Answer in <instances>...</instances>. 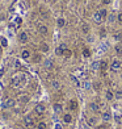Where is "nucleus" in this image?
<instances>
[{"instance_id":"obj_1","label":"nucleus","mask_w":122,"mask_h":129,"mask_svg":"<svg viewBox=\"0 0 122 129\" xmlns=\"http://www.w3.org/2000/svg\"><path fill=\"white\" fill-rule=\"evenodd\" d=\"M25 80H26V78H25L24 74H16V75H13V77H12L11 84H12L15 88H21V87L24 86Z\"/></svg>"},{"instance_id":"obj_2","label":"nucleus","mask_w":122,"mask_h":129,"mask_svg":"<svg viewBox=\"0 0 122 129\" xmlns=\"http://www.w3.org/2000/svg\"><path fill=\"white\" fill-rule=\"evenodd\" d=\"M121 69H122V62L118 58H114V59H112V62L109 63V70L112 73H118V71H121Z\"/></svg>"},{"instance_id":"obj_3","label":"nucleus","mask_w":122,"mask_h":129,"mask_svg":"<svg viewBox=\"0 0 122 129\" xmlns=\"http://www.w3.org/2000/svg\"><path fill=\"white\" fill-rule=\"evenodd\" d=\"M87 109L91 113H100V111H101V105L98 104L97 102H89L88 104H87Z\"/></svg>"},{"instance_id":"obj_4","label":"nucleus","mask_w":122,"mask_h":129,"mask_svg":"<svg viewBox=\"0 0 122 129\" xmlns=\"http://www.w3.org/2000/svg\"><path fill=\"white\" fill-rule=\"evenodd\" d=\"M62 122H63V124H67V125L72 124V122H74L72 113L71 112H65V113H63L62 115Z\"/></svg>"},{"instance_id":"obj_5","label":"nucleus","mask_w":122,"mask_h":129,"mask_svg":"<svg viewBox=\"0 0 122 129\" xmlns=\"http://www.w3.org/2000/svg\"><path fill=\"white\" fill-rule=\"evenodd\" d=\"M45 112H46V107H45V104L38 103V104L34 105V113H36L37 116H42V115H45Z\"/></svg>"},{"instance_id":"obj_6","label":"nucleus","mask_w":122,"mask_h":129,"mask_svg":"<svg viewBox=\"0 0 122 129\" xmlns=\"http://www.w3.org/2000/svg\"><path fill=\"white\" fill-rule=\"evenodd\" d=\"M24 125L26 128H33L34 125H36V121H34V117H32L30 115H26L24 117Z\"/></svg>"},{"instance_id":"obj_7","label":"nucleus","mask_w":122,"mask_h":129,"mask_svg":"<svg viewBox=\"0 0 122 129\" xmlns=\"http://www.w3.org/2000/svg\"><path fill=\"white\" fill-rule=\"evenodd\" d=\"M113 120V113L109 112V111H104L101 112V121L102 122H110Z\"/></svg>"},{"instance_id":"obj_8","label":"nucleus","mask_w":122,"mask_h":129,"mask_svg":"<svg viewBox=\"0 0 122 129\" xmlns=\"http://www.w3.org/2000/svg\"><path fill=\"white\" fill-rule=\"evenodd\" d=\"M66 49H68L67 44L62 42V44H59V45L56 46V49H55V54H56L58 57H63V53H65V50H66Z\"/></svg>"},{"instance_id":"obj_9","label":"nucleus","mask_w":122,"mask_h":129,"mask_svg":"<svg viewBox=\"0 0 122 129\" xmlns=\"http://www.w3.org/2000/svg\"><path fill=\"white\" fill-rule=\"evenodd\" d=\"M17 40H19L20 44H26L28 41H29V34L25 30H21L19 33V36H17Z\"/></svg>"},{"instance_id":"obj_10","label":"nucleus","mask_w":122,"mask_h":129,"mask_svg":"<svg viewBox=\"0 0 122 129\" xmlns=\"http://www.w3.org/2000/svg\"><path fill=\"white\" fill-rule=\"evenodd\" d=\"M104 99H105L106 102H113L114 100V91L110 90V88H106L105 92H104Z\"/></svg>"},{"instance_id":"obj_11","label":"nucleus","mask_w":122,"mask_h":129,"mask_svg":"<svg viewBox=\"0 0 122 129\" xmlns=\"http://www.w3.org/2000/svg\"><path fill=\"white\" fill-rule=\"evenodd\" d=\"M32 58V51L29 49H22L21 50V59L22 61H29Z\"/></svg>"},{"instance_id":"obj_12","label":"nucleus","mask_w":122,"mask_h":129,"mask_svg":"<svg viewBox=\"0 0 122 129\" xmlns=\"http://www.w3.org/2000/svg\"><path fill=\"white\" fill-rule=\"evenodd\" d=\"M39 50L42 54H47V53L50 51V45L47 42H41L39 44Z\"/></svg>"},{"instance_id":"obj_13","label":"nucleus","mask_w":122,"mask_h":129,"mask_svg":"<svg viewBox=\"0 0 122 129\" xmlns=\"http://www.w3.org/2000/svg\"><path fill=\"white\" fill-rule=\"evenodd\" d=\"M87 124L89 126H97L98 125V120L96 116H89L88 119H87Z\"/></svg>"},{"instance_id":"obj_14","label":"nucleus","mask_w":122,"mask_h":129,"mask_svg":"<svg viewBox=\"0 0 122 129\" xmlns=\"http://www.w3.org/2000/svg\"><path fill=\"white\" fill-rule=\"evenodd\" d=\"M38 33L41 34V36H47L49 28L46 26L45 24H39V25H38Z\"/></svg>"},{"instance_id":"obj_15","label":"nucleus","mask_w":122,"mask_h":129,"mask_svg":"<svg viewBox=\"0 0 122 129\" xmlns=\"http://www.w3.org/2000/svg\"><path fill=\"white\" fill-rule=\"evenodd\" d=\"M109 70V62L106 59H101L100 61V71L101 73H105Z\"/></svg>"},{"instance_id":"obj_16","label":"nucleus","mask_w":122,"mask_h":129,"mask_svg":"<svg viewBox=\"0 0 122 129\" xmlns=\"http://www.w3.org/2000/svg\"><path fill=\"white\" fill-rule=\"evenodd\" d=\"M50 86H51V88L55 90V91H58V90H60V88H62V83H60V82L58 80V79H53V80H51Z\"/></svg>"},{"instance_id":"obj_17","label":"nucleus","mask_w":122,"mask_h":129,"mask_svg":"<svg viewBox=\"0 0 122 129\" xmlns=\"http://www.w3.org/2000/svg\"><path fill=\"white\" fill-rule=\"evenodd\" d=\"M15 104H16L15 99H5V102H4V104H3V107L8 109V108H13V107H15Z\"/></svg>"},{"instance_id":"obj_18","label":"nucleus","mask_w":122,"mask_h":129,"mask_svg":"<svg viewBox=\"0 0 122 129\" xmlns=\"http://www.w3.org/2000/svg\"><path fill=\"white\" fill-rule=\"evenodd\" d=\"M53 111H54V113H62L63 112V104L62 103H54Z\"/></svg>"},{"instance_id":"obj_19","label":"nucleus","mask_w":122,"mask_h":129,"mask_svg":"<svg viewBox=\"0 0 122 129\" xmlns=\"http://www.w3.org/2000/svg\"><path fill=\"white\" fill-rule=\"evenodd\" d=\"M114 53L117 57H122V44L121 42H117L114 45Z\"/></svg>"},{"instance_id":"obj_20","label":"nucleus","mask_w":122,"mask_h":129,"mask_svg":"<svg viewBox=\"0 0 122 129\" xmlns=\"http://www.w3.org/2000/svg\"><path fill=\"white\" fill-rule=\"evenodd\" d=\"M81 33H83L84 36H88V34L91 33V26H89V24L84 22V24L81 25Z\"/></svg>"},{"instance_id":"obj_21","label":"nucleus","mask_w":122,"mask_h":129,"mask_svg":"<svg viewBox=\"0 0 122 129\" xmlns=\"http://www.w3.org/2000/svg\"><path fill=\"white\" fill-rule=\"evenodd\" d=\"M92 19H93V21L96 22V24H101V22L104 21V20H102V17L100 16V13H98V11H96V12L92 15Z\"/></svg>"},{"instance_id":"obj_22","label":"nucleus","mask_w":122,"mask_h":129,"mask_svg":"<svg viewBox=\"0 0 122 129\" xmlns=\"http://www.w3.org/2000/svg\"><path fill=\"white\" fill-rule=\"evenodd\" d=\"M81 55H83L84 58H89L92 55V51H91V49L88 48V46H84V48L81 49Z\"/></svg>"},{"instance_id":"obj_23","label":"nucleus","mask_w":122,"mask_h":129,"mask_svg":"<svg viewBox=\"0 0 122 129\" xmlns=\"http://www.w3.org/2000/svg\"><path fill=\"white\" fill-rule=\"evenodd\" d=\"M66 24H67V21H66L65 17L60 16V17H58V19H56V26L58 28H65Z\"/></svg>"},{"instance_id":"obj_24","label":"nucleus","mask_w":122,"mask_h":129,"mask_svg":"<svg viewBox=\"0 0 122 129\" xmlns=\"http://www.w3.org/2000/svg\"><path fill=\"white\" fill-rule=\"evenodd\" d=\"M43 67H45L46 70H53V67H54V62L47 58V59H45V61H43Z\"/></svg>"},{"instance_id":"obj_25","label":"nucleus","mask_w":122,"mask_h":129,"mask_svg":"<svg viewBox=\"0 0 122 129\" xmlns=\"http://www.w3.org/2000/svg\"><path fill=\"white\" fill-rule=\"evenodd\" d=\"M91 70L93 73H97V71H100V61H93L91 63Z\"/></svg>"},{"instance_id":"obj_26","label":"nucleus","mask_w":122,"mask_h":129,"mask_svg":"<svg viewBox=\"0 0 122 129\" xmlns=\"http://www.w3.org/2000/svg\"><path fill=\"white\" fill-rule=\"evenodd\" d=\"M106 21H108V24H114V22H117V15H114V13H109L108 15V19H106Z\"/></svg>"},{"instance_id":"obj_27","label":"nucleus","mask_w":122,"mask_h":129,"mask_svg":"<svg viewBox=\"0 0 122 129\" xmlns=\"http://www.w3.org/2000/svg\"><path fill=\"white\" fill-rule=\"evenodd\" d=\"M68 109L70 111H76L78 109V102L75 100V99H72V100L68 102Z\"/></svg>"},{"instance_id":"obj_28","label":"nucleus","mask_w":122,"mask_h":129,"mask_svg":"<svg viewBox=\"0 0 122 129\" xmlns=\"http://www.w3.org/2000/svg\"><path fill=\"white\" fill-rule=\"evenodd\" d=\"M113 120L117 125H122V115L119 113H113Z\"/></svg>"},{"instance_id":"obj_29","label":"nucleus","mask_w":122,"mask_h":129,"mask_svg":"<svg viewBox=\"0 0 122 129\" xmlns=\"http://www.w3.org/2000/svg\"><path fill=\"white\" fill-rule=\"evenodd\" d=\"M98 13H100V16L102 17V20H106V19H108L109 12H108L106 8H100V9H98Z\"/></svg>"},{"instance_id":"obj_30","label":"nucleus","mask_w":122,"mask_h":129,"mask_svg":"<svg viewBox=\"0 0 122 129\" xmlns=\"http://www.w3.org/2000/svg\"><path fill=\"white\" fill-rule=\"evenodd\" d=\"M32 61H33V63H39V62H42V54H41V53H38V54L32 55Z\"/></svg>"},{"instance_id":"obj_31","label":"nucleus","mask_w":122,"mask_h":129,"mask_svg":"<svg viewBox=\"0 0 122 129\" xmlns=\"http://www.w3.org/2000/svg\"><path fill=\"white\" fill-rule=\"evenodd\" d=\"M19 102L21 103V104H26L28 102H29V96L28 95H25V93H22V95H19Z\"/></svg>"},{"instance_id":"obj_32","label":"nucleus","mask_w":122,"mask_h":129,"mask_svg":"<svg viewBox=\"0 0 122 129\" xmlns=\"http://www.w3.org/2000/svg\"><path fill=\"white\" fill-rule=\"evenodd\" d=\"M36 129H47V122L46 121H38L36 124Z\"/></svg>"},{"instance_id":"obj_33","label":"nucleus","mask_w":122,"mask_h":129,"mask_svg":"<svg viewBox=\"0 0 122 129\" xmlns=\"http://www.w3.org/2000/svg\"><path fill=\"white\" fill-rule=\"evenodd\" d=\"M71 57H72V50L68 48V49L65 50V53H63V58H65V59H70Z\"/></svg>"},{"instance_id":"obj_34","label":"nucleus","mask_w":122,"mask_h":129,"mask_svg":"<svg viewBox=\"0 0 122 129\" xmlns=\"http://www.w3.org/2000/svg\"><path fill=\"white\" fill-rule=\"evenodd\" d=\"M83 88H84L85 91L92 90V82H89V80H84V82H83Z\"/></svg>"},{"instance_id":"obj_35","label":"nucleus","mask_w":122,"mask_h":129,"mask_svg":"<svg viewBox=\"0 0 122 129\" xmlns=\"http://www.w3.org/2000/svg\"><path fill=\"white\" fill-rule=\"evenodd\" d=\"M114 100H122V91L121 90L114 91Z\"/></svg>"},{"instance_id":"obj_36","label":"nucleus","mask_w":122,"mask_h":129,"mask_svg":"<svg viewBox=\"0 0 122 129\" xmlns=\"http://www.w3.org/2000/svg\"><path fill=\"white\" fill-rule=\"evenodd\" d=\"M92 88H93L96 92H98L101 90V83L100 82H93V83H92Z\"/></svg>"},{"instance_id":"obj_37","label":"nucleus","mask_w":122,"mask_h":129,"mask_svg":"<svg viewBox=\"0 0 122 129\" xmlns=\"http://www.w3.org/2000/svg\"><path fill=\"white\" fill-rule=\"evenodd\" d=\"M0 44H2V46H3V48H7V46H8V41H7V38H4V37H0Z\"/></svg>"},{"instance_id":"obj_38","label":"nucleus","mask_w":122,"mask_h":129,"mask_svg":"<svg viewBox=\"0 0 122 129\" xmlns=\"http://www.w3.org/2000/svg\"><path fill=\"white\" fill-rule=\"evenodd\" d=\"M87 42H89V44H93V42H95V37L92 36L91 33L88 34V36H87Z\"/></svg>"},{"instance_id":"obj_39","label":"nucleus","mask_w":122,"mask_h":129,"mask_svg":"<svg viewBox=\"0 0 122 129\" xmlns=\"http://www.w3.org/2000/svg\"><path fill=\"white\" fill-rule=\"evenodd\" d=\"M117 22L122 25V12H118L117 13Z\"/></svg>"},{"instance_id":"obj_40","label":"nucleus","mask_w":122,"mask_h":129,"mask_svg":"<svg viewBox=\"0 0 122 129\" xmlns=\"http://www.w3.org/2000/svg\"><path fill=\"white\" fill-rule=\"evenodd\" d=\"M106 36V30H105V28H101V32H100V37L101 38H104Z\"/></svg>"},{"instance_id":"obj_41","label":"nucleus","mask_w":122,"mask_h":129,"mask_svg":"<svg viewBox=\"0 0 122 129\" xmlns=\"http://www.w3.org/2000/svg\"><path fill=\"white\" fill-rule=\"evenodd\" d=\"M110 3H112V0H101V4L102 5H109Z\"/></svg>"},{"instance_id":"obj_42","label":"nucleus","mask_w":122,"mask_h":129,"mask_svg":"<svg viewBox=\"0 0 122 129\" xmlns=\"http://www.w3.org/2000/svg\"><path fill=\"white\" fill-rule=\"evenodd\" d=\"M54 129H63V125H62V124H58V122H56V124L54 125Z\"/></svg>"},{"instance_id":"obj_43","label":"nucleus","mask_w":122,"mask_h":129,"mask_svg":"<svg viewBox=\"0 0 122 129\" xmlns=\"http://www.w3.org/2000/svg\"><path fill=\"white\" fill-rule=\"evenodd\" d=\"M16 22H17V24H22V19H21V17H16Z\"/></svg>"},{"instance_id":"obj_44","label":"nucleus","mask_w":122,"mask_h":129,"mask_svg":"<svg viewBox=\"0 0 122 129\" xmlns=\"http://www.w3.org/2000/svg\"><path fill=\"white\" fill-rule=\"evenodd\" d=\"M3 75H4V69L0 67V78H3Z\"/></svg>"},{"instance_id":"obj_45","label":"nucleus","mask_w":122,"mask_h":129,"mask_svg":"<svg viewBox=\"0 0 122 129\" xmlns=\"http://www.w3.org/2000/svg\"><path fill=\"white\" fill-rule=\"evenodd\" d=\"M114 38H115V41H119L121 40V36H119V34H114Z\"/></svg>"},{"instance_id":"obj_46","label":"nucleus","mask_w":122,"mask_h":129,"mask_svg":"<svg viewBox=\"0 0 122 129\" xmlns=\"http://www.w3.org/2000/svg\"><path fill=\"white\" fill-rule=\"evenodd\" d=\"M75 2H76V3H80V2H83V0H75Z\"/></svg>"}]
</instances>
